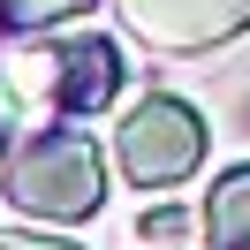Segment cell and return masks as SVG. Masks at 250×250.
<instances>
[{"label": "cell", "mask_w": 250, "mask_h": 250, "mask_svg": "<svg viewBox=\"0 0 250 250\" xmlns=\"http://www.w3.org/2000/svg\"><path fill=\"white\" fill-rule=\"evenodd\" d=\"M91 0H0V31H53V23L83 16Z\"/></svg>", "instance_id": "52a82bcc"}, {"label": "cell", "mask_w": 250, "mask_h": 250, "mask_svg": "<svg viewBox=\"0 0 250 250\" xmlns=\"http://www.w3.org/2000/svg\"><path fill=\"white\" fill-rule=\"evenodd\" d=\"M23 99H31V53H8V61H0V159L16 152V129H23Z\"/></svg>", "instance_id": "8992f818"}, {"label": "cell", "mask_w": 250, "mask_h": 250, "mask_svg": "<svg viewBox=\"0 0 250 250\" xmlns=\"http://www.w3.org/2000/svg\"><path fill=\"white\" fill-rule=\"evenodd\" d=\"M189 235V212H174V205H159V212H144V243H159V250H174Z\"/></svg>", "instance_id": "ba28073f"}, {"label": "cell", "mask_w": 250, "mask_h": 250, "mask_svg": "<svg viewBox=\"0 0 250 250\" xmlns=\"http://www.w3.org/2000/svg\"><path fill=\"white\" fill-rule=\"evenodd\" d=\"M0 189H8L16 212L53 220V228H76V220H91L106 205V152L76 122H53V129L23 137L16 152L0 159Z\"/></svg>", "instance_id": "6da1fadb"}, {"label": "cell", "mask_w": 250, "mask_h": 250, "mask_svg": "<svg viewBox=\"0 0 250 250\" xmlns=\"http://www.w3.org/2000/svg\"><path fill=\"white\" fill-rule=\"evenodd\" d=\"M114 167L129 189H174L205 167V114L174 91H144L137 106L114 122Z\"/></svg>", "instance_id": "7a4b0ae2"}, {"label": "cell", "mask_w": 250, "mask_h": 250, "mask_svg": "<svg viewBox=\"0 0 250 250\" xmlns=\"http://www.w3.org/2000/svg\"><path fill=\"white\" fill-rule=\"evenodd\" d=\"M152 250H159V243H152Z\"/></svg>", "instance_id": "30bf717a"}, {"label": "cell", "mask_w": 250, "mask_h": 250, "mask_svg": "<svg viewBox=\"0 0 250 250\" xmlns=\"http://www.w3.org/2000/svg\"><path fill=\"white\" fill-rule=\"evenodd\" d=\"M0 250H83L68 235H0Z\"/></svg>", "instance_id": "9c48e42d"}, {"label": "cell", "mask_w": 250, "mask_h": 250, "mask_svg": "<svg viewBox=\"0 0 250 250\" xmlns=\"http://www.w3.org/2000/svg\"><path fill=\"white\" fill-rule=\"evenodd\" d=\"M205 250H250V159L205 189Z\"/></svg>", "instance_id": "5b68a950"}, {"label": "cell", "mask_w": 250, "mask_h": 250, "mask_svg": "<svg viewBox=\"0 0 250 250\" xmlns=\"http://www.w3.org/2000/svg\"><path fill=\"white\" fill-rule=\"evenodd\" d=\"M38 83H46V106L53 114H106L114 91H122V46L99 31L68 38V46H38Z\"/></svg>", "instance_id": "277c9868"}, {"label": "cell", "mask_w": 250, "mask_h": 250, "mask_svg": "<svg viewBox=\"0 0 250 250\" xmlns=\"http://www.w3.org/2000/svg\"><path fill=\"white\" fill-rule=\"evenodd\" d=\"M152 53H212L250 31V0H114Z\"/></svg>", "instance_id": "3957f363"}]
</instances>
